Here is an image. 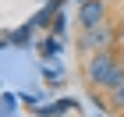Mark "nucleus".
Masks as SVG:
<instances>
[{"label":"nucleus","mask_w":124,"mask_h":117,"mask_svg":"<svg viewBox=\"0 0 124 117\" xmlns=\"http://www.w3.org/2000/svg\"><path fill=\"white\" fill-rule=\"evenodd\" d=\"M92 78L99 82V85H121L124 75H121V64H117V57H110V53H99V57L92 60Z\"/></svg>","instance_id":"1"},{"label":"nucleus","mask_w":124,"mask_h":117,"mask_svg":"<svg viewBox=\"0 0 124 117\" xmlns=\"http://www.w3.org/2000/svg\"><path fill=\"white\" fill-rule=\"evenodd\" d=\"M117 89H121V92H117V103H124V82H121Z\"/></svg>","instance_id":"3"},{"label":"nucleus","mask_w":124,"mask_h":117,"mask_svg":"<svg viewBox=\"0 0 124 117\" xmlns=\"http://www.w3.org/2000/svg\"><path fill=\"white\" fill-rule=\"evenodd\" d=\"M99 18H103V4L99 0H85L82 4V25L92 29V25H99Z\"/></svg>","instance_id":"2"}]
</instances>
